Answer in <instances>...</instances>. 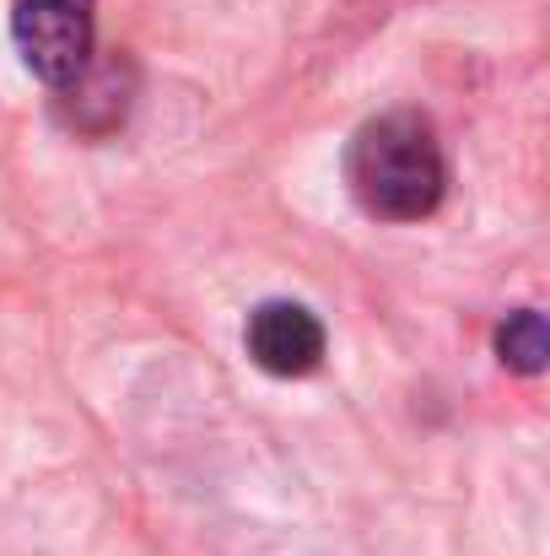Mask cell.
Masks as SVG:
<instances>
[{
    "label": "cell",
    "mask_w": 550,
    "mask_h": 556,
    "mask_svg": "<svg viewBox=\"0 0 550 556\" xmlns=\"http://www.w3.org/2000/svg\"><path fill=\"white\" fill-rule=\"evenodd\" d=\"M346 185L357 194V205L378 222L432 216L448 189V163H443L432 119H421L410 109L367 119L346 152Z\"/></svg>",
    "instance_id": "1"
},
{
    "label": "cell",
    "mask_w": 550,
    "mask_h": 556,
    "mask_svg": "<svg viewBox=\"0 0 550 556\" xmlns=\"http://www.w3.org/2000/svg\"><path fill=\"white\" fill-rule=\"evenodd\" d=\"M11 38L38 81L71 87L92 65L98 11H92V0H16Z\"/></svg>",
    "instance_id": "2"
},
{
    "label": "cell",
    "mask_w": 550,
    "mask_h": 556,
    "mask_svg": "<svg viewBox=\"0 0 550 556\" xmlns=\"http://www.w3.org/2000/svg\"><path fill=\"white\" fill-rule=\"evenodd\" d=\"M243 341H248V357L276 378H303L324 363V325L303 303H286V298L259 303L248 314Z\"/></svg>",
    "instance_id": "3"
},
{
    "label": "cell",
    "mask_w": 550,
    "mask_h": 556,
    "mask_svg": "<svg viewBox=\"0 0 550 556\" xmlns=\"http://www.w3.org/2000/svg\"><path fill=\"white\" fill-rule=\"evenodd\" d=\"M497 352H502V363L513 372H540L550 357V341H546V319L535 314V308H519V314H508L502 319V330H497Z\"/></svg>",
    "instance_id": "4"
}]
</instances>
